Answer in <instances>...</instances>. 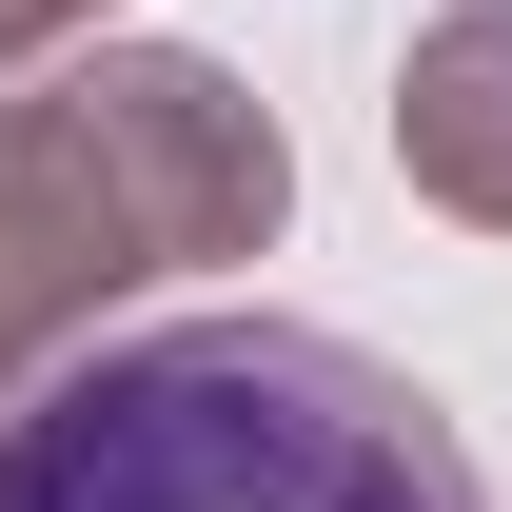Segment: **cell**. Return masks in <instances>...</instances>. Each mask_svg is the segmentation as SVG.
Here are the masks:
<instances>
[{
  "label": "cell",
  "mask_w": 512,
  "mask_h": 512,
  "mask_svg": "<svg viewBox=\"0 0 512 512\" xmlns=\"http://www.w3.org/2000/svg\"><path fill=\"white\" fill-rule=\"evenodd\" d=\"M414 99H453V119H414V178H453L473 217H512V0H493V20H453Z\"/></svg>",
  "instance_id": "7a4b0ae2"
},
{
  "label": "cell",
  "mask_w": 512,
  "mask_h": 512,
  "mask_svg": "<svg viewBox=\"0 0 512 512\" xmlns=\"http://www.w3.org/2000/svg\"><path fill=\"white\" fill-rule=\"evenodd\" d=\"M0 512H493L414 375L296 316L119 335L0 414Z\"/></svg>",
  "instance_id": "6da1fadb"
}]
</instances>
